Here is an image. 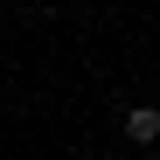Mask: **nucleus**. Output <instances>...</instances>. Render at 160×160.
Listing matches in <instances>:
<instances>
[{
	"label": "nucleus",
	"mask_w": 160,
	"mask_h": 160,
	"mask_svg": "<svg viewBox=\"0 0 160 160\" xmlns=\"http://www.w3.org/2000/svg\"><path fill=\"white\" fill-rule=\"evenodd\" d=\"M146 160H153V153H146Z\"/></svg>",
	"instance_id": "f03ea898"
},
{
	"label": "nucleus",
	"mask_w": 160,
	"mask_h": 160,
	"mask_svg": "<svg viewBox=\"0 0 160 160\" xmlns=\"http://www.w3.org/2000/svg\"><path fill=\"white\" fill-rule=\"evenodd\" d=\"M125 132H132L139 146H153V139H160V112H153V104H132V112H125Z\"/></svg>",
	"instance_id": "f257e3e1"
}]
</instances>
